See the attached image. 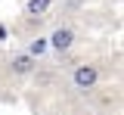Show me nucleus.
<instances>
[{
	"mask_svg": "<svg viewBox=\"0 0 124 115\" xmlns=\"http://www.w3.org/2000/svg\"><path fill=\"white\" fill-rule=\"evenodd\" d=\"M96 78H99L96 66H78L75 68V84L81 87V90H90L93 84H96Z\"/></svg>",
	"mask_w": 124,
	"mask_h": 115,
	"instance_id": "obj_1",
	"label": "nucleus"
},
{
	"mask_svg": "<svg viewBox=\"0 0 124 115\" xmlns=\"http://www.w3.org/2000/svg\"><path fill=\"white\" fill-rule=\"evenodd\" d=\"M50 44H53L56 50H68L71 44H75V31H71V28H59V31H53Z\"/></svg>",
	"mask_w": 124,
	"mask_h": 115,
	"instance_id": "obj_2",
	"label": "nucleus"
},
{
	"mask_svg": "<svg viewBox=\"0 0 124 115\" xmlns=\"http://www.w3.org/2000/svg\"><path fill=\"white\" fill-rule=\"evenodd\" d=\"M13 72H16V75H28V72H34V56H28V53L16 56V59H13Z\"/></svg>",
	"mask_w": 124,
	"mask_h": 115,
	"instance_id": "obj_3",
	"label": "nucleus"
},
{
	"mask_svg": "<svg viewBox=\"0 0 124 115\" xmlns=\"http://www.w3.org/2000/svg\"><path fill=\"white\" fill-rule=\"evenodd\" d=\"M50 3H53V0H28L25 9H28V16H40V13L50 9Z\"/></svg>",
	"mask_w": 124,
	"mask_h": 115,
	"instance_id": "obj_4",
	"label": "nucleus"
},
{
	"mask_svg": "<svg viewBox=\"0 0 124 115\" xmlns=\"http://www.w3.org/2000/svg\"><path fill=\"white\" fill-rule=\"evenodd\" d=\"M44 50H46V41H40V37H37V41L31 44V53H28V56H40Z\"/></svg>",
	"mask_w": 124,
	"mask_h": 115,
	"instance_id": "obj_5",
	"label": "nucleus"
}]
</instances>
